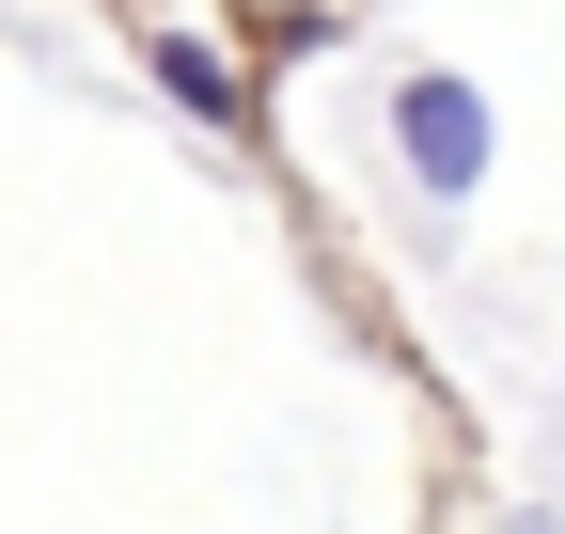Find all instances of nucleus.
Masks as SVG:
<instances>
[{
	"instance_id": "nucleus-1",
	"label": "nucleus",
	"mask_w": 565,
	"mask_h": 534,
	"mask_svg": "<svg viewBox=\"0 0 565 534\" xmlns=\"http://www.w3.org/2000/svg\"><path fill=\"white\" fill-rule=\"evenodd\" d=\"M393 158H408L424 205H456V189L487 173V95L456 79V63H408V79H393Z\"/></svg>"
},
{
	"instance_id": "nucleus-2",
	"label": "nucleus",
	"mask_w": 565,
	"mask_h": 534,
	"mask_svg": "<svg viewBox=\"0 0 565 534\" xmlns=\"http://www.w3.org/2000/svg\"><path fill=\"white\" fill-rule=\"evenodd\" d=\"M158 79H173V95H189L204 126H236V63L204 47V32H158Z\"/></svg>"
}]
</instances>
